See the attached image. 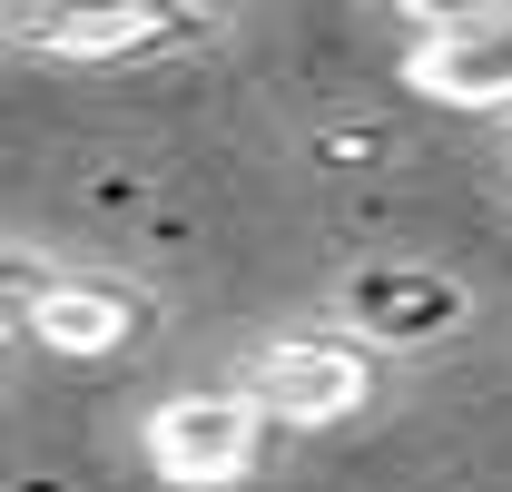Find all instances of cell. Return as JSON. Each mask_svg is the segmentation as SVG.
<instances>
[{
	"label": "cell",
	"instance_id": "7",
	"mask_svg": "<svg viewBox=\"0 0 512 492\" xmlns=\"http://www.w3.org/2000/svg\"><path fill=\"white\" fill-rule=\"evenodd\" d=\"M50 276H60L50 256H30V246H10V237H0V325H20V306H30Z\"/></svg>",
	"mask_w": 512,
	"mask_h": 492
},
{
	"label": "cell",
	"instance_id": "8",
	"mask_svg": "<svg viewBox=\"0 0 512 492\" xmlns=\"http://www.w3.org/2000/svg\"><path fill=\"white\" fill-rule=\"evenodd\" d=\"M384 10H394L414 40H444V30H463V20H473V10H493V0H384Z\"/></svg>",
	"mask_w": 512,
	"mask_h": 492
},
{
	"label": "cell",
	"instance_id": "1",
	"mask_svg": "<svg viewBox=\"0 0 512 492\" xmlns=\"http://www.w3.org/2000/svg\"><path fill=\"white\" fill-rule=\"evenodd\" d=\"M227 40V0H40L10 50L50 69H158Z\"/></svg>",
	"mask_w": 512,
	"mask_h": 492
},
{
	"label": "cell",
	"instance_id": "5",
	"mask_svg": "<svg viewBox=\"0 0 512 492\" xmlns=\"http://www.w3.org/2000/svg\"><path fill=\"white\" fill-rule=\"evenodd\" d=\"M20 335L40 355H60V365H109V355H128V345L158 335V296L128 286V276H99V266H60L20 306Z\"/></svg>",
	"mask_w": 512,
	"mask_h": 492
},
{
	"label": "cell",
	"instance_id": "4",
	"mask_svg": "<svg viewBox=\"0 0 512 492\" xmlns=\"http://www.w3.org/2000/svg\"><path fill=\"white\" fill-rule=\"evenodd\" d=\"M335 325L365 335L375 355H434V345H453V335L473 325V296L453 286L444 266L384 256V266H355V276L335 286Z\"/></svg>",
	"mask_w": 512,
	"mask_h": 492
},
{
	"label": "cell",
	"instance_id": "3",
	"mask_svg": "<svg viewBox=\"0 0 512 492\" xmlns=\"http://www.w3.org/2000/svg\"><path fill=\"white\" fill-rule=\"evenodd\" d=\"M266 433L276 424L256 414L247 384H188V394H158L138 414V453H148V473L168 492H227L256 473Z\"/></svg>",
	"mask_w": 512,
	"mask_h": 492
},
{
	"label": "cell",
	"instance_id": "2",
	"mask_svg": "<svg viewBox=\"0 0 512 492\" xmlns=\"http://www.w3.org/2000/svg\"><path fill=\"white\" fill-rule=\"evenodd\" d=\"M237 384L256 394V414L276 433H335L355 414H375L384 355L365 335H345V325H286V335H266L237 365Z\"/></svg>",
	"mask_w": 512,
	"mask_h": 492
},
{
	"label": "cell",
	"instance_id": "6",
	"mask_svg": "<svg viewBox=\"0 0 512 492\" xmlns=\"http://www.w3.org/2000/svg\"><path fill=\"white\" fill-rule=\"evenodd\" d=\"M404 79H414L434 109H512V0L473 10L444 40H414Z\"/></svg>",
	"mask_w": 512,
	"mask_h": 492
}]
</instances>
